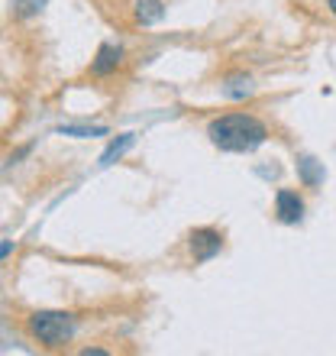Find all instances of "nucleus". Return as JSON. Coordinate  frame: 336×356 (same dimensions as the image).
Listing matches in <instances>:
<instances>
[{
    "mask_svg": "<svg viewBox=\"0 0 336 356\" xmlns=\"http://www.w3.org/2000/svg\"><path fill=\"white\" fill-rule=\"evenodd\" d=\"M207 136H210V143H214L217 149H224V152H252L255 146L265 143L269 130L252 113H224V117L210 120Z\"/></svg>",
    "mask_w": 336,
    "mask_h": 356,
    "instance_id": "nucleus-1",
    "label": "nucleus"
},
{
    "mask_svg": "<svg viewBox=\"0 0 336 356\" xmlns=\"http://www.w3.org/2000/svg\"><path fill=\"white\" fill-rule=\"evenodd\" d=\"M29 334L46 347H62V343L75 337V314H68V311H36V314H29Z\"/></svg>",
    "mask_w": 336,
    "mask_h": 356,
    "instance_id": "nucleus-2",
    "label": "nucleus"
},
{
    "mask_svg": "<svg viewBox=\"0 0 336 356\" xmlns=\"http://www.w3.org/2000/svg\"><path fill=\"white\" fill-rule=\"evenodd\" d=\"M187 246H191L194 263H207V259H214V256L224 250V234H220V230H210V227H201V230H191Z\"/></svg>",
    "mask_w": 336,
    "mask_h": 356,
    "instance_id": "nucleus-3",
    "label": "nucleus"
},
{
    "mask_svg": "<svg viewBox=\"0 0 336 356\" xmlns=\"http://www.w3.org/2000/svg\"><path fill=\"white\" fill-rule=\"evenodd\" d=\"M275 214H278L281 224H298L301 214H304V201H301L298 191L281 188L278 195H275Z\"/></svg>",
    "mask_w": 336,
    "mask_h": 356,
    "instance_id": "nucleus-4",
    "label": "nucleus"
},
{
    "mask_svg": "<svg viewBox=\"0 0 336 356\" xmlns=\"http://www.w3.org/2000/svg\"><path fill=\"white\" fill-rule=\"evenodd\" d=\"M120 58H123L120 46H110V42H107V46L97 49V58L91 62V72L94 75H110V72H117Z\"/></svg>",
    "mask_w": 336,
    "mask_h": 356,
    "instance_id": "nucleus-5",
    "label": "nucleus"
},
{
    "mask_svg": "<svg viewBox=\"0 0 336 356\" xmlns=\"http://www.w3.org/2000/svg\"><path fill=\"white\" fill-rule=\"evenodd\" d=\"M162 13H165V10H162V0H140V3H136V19L146 23V26L156 23V19H162Z\"/></svg>",
    "mask_w": 336,
    "mask_h": 356,
    "instance_id": "nucleus-6",
    "label": "nucleus"
},
{
    "mask_svg": "<svg viewBox=\"0 0 336 356\" xmlns=\"http://www.w3.org/2000/svg\"><path fill=\"white\" fill-rule=\"evenodd\" d=\"M42 7H46V0H13V10H17V17H36Z\"/></svg>",
    "mask_w": 336,
    "mask_h": 356,
    "instance_id": "nucleus-7",
    "label": "nucleus"
},
{
    "mask_svg": "<svg viewBox=\"0 0 336 356\" xmlns=\"http://www.w3.org/2000/svg\"><path fill=\"white\" fill-rule=\"evenodd\" d=\"M126 146H133V136H130V133H126V136H120L117 143H110V149H107V152L101 156V162H103V165H110L113 156H120V152L126 149Z\"/></svg>",
    "mask_w": 336,
    "mask_h": 356,
    "instance_id": "nucleus-8",
    "label": "nucleus"
},
{
    "mask_svg": "<svg viewBox=\"0 0 336 356\" xmlns=\"http://www.w3.org/2000/svg\"><path fill=\"white\" fill-rule=\"evenodd\" d=\"M327 10H330V13H333V17H336V0H327Z\"/></svg>",
    "mask_w": 336,
    "mask_h": 356,
    "instance_id": "nucleus-9",
    "label": "nucleus"
}]
</instances>
